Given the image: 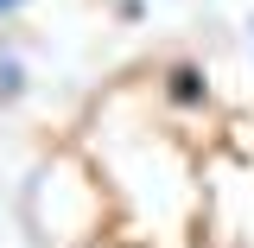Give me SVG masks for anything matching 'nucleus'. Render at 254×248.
I'll list each match as a JSON object with an SVG mask.
<instances>
[{
	"mask_svg": "<svg viewBox=\"0 0 254 248\" xmlns=\"http://www.w3.org/2000/svg\"><path fill=\"white\" fill-rule=\"evenodd\" d=\"M13 6H26V0H0V13H13Z\"/></svg>",
	"mask_w": 254,
	"mask_h": 248,
	"instance_id": "7ed1b4c3",
	"label": "nucleus"
},
{
	"mask_svg": "<svg viewBox=\"0 0 254 248\" xmlns=\"http://www.w3.org/2000/svg\"><path fill=\"white\" fill-rule=\"evenodd\" d=\"M165 95H172L178 108H203V102H210V77H203L197 64H172V70H165Z\"/></svg>",
	"mask_w": 254,
	"mask_h": 248,
	"instance_id": "f257e3e1",
	"label": "nucleus"
},
{
	"mask_svg": "<svg viewBox=\"0 0 254 248\" xmlns=\"http://www.w3.org/2000/svg\"><path fill=\"white\" fill-rule=\"evenodd\" d=\"M26 89V70H19V64L13 58H0V95H6V102H13V95Z\"/></svg>",
	"mask_w": 254,
	"mask_h": 248,
	"instance_id": "f03ea898",
	"label": "nucleus"
}]
</instances>
